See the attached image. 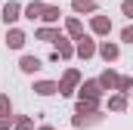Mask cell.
I'll return each mask as SVG.
<instances>
[{
	"label": "cell",
	"mask_w": 133,
	"mask_h": 130,
	"mask_svg": "<svg viewBox=\"0 0 133 130\" xmlns=\"http://www.w3.org/2000/svg\"><path fill=\"white\" fill-rule=\"evenodd\" d=\"M77 56H84V59L93 56V40H90V37H81V43H77Z\"/></svg>",
	"instance_id": "5b68a950"
},
{
	"label": "cell",
	"mask_w": 133,
	"mask_h": 130,
	"mask_svg": "<svg viewBox=\"0 0 133 130\" xmlns=\"http://www.w3.org/2000/svg\"><path fill=\"white\" fill-rule=\"evenodd\" d=\"M9 127V118H0V130H6Z\"/></svg>",
	"instance_id": "44dd1931"
},
{
	"label": "cell",
	"mask_w": 133,
	"mask_h": 130,
	"mask_svg": "<svg viewBox=\"0 0 133 130\" xmlns=\"http://www.w3.org/2000/svg\"><path fill=\"white\" fill-rule=\"evenodd\" d=\"M68 31L74 34V37H81V22H74V19H71V22H68Z\"/></svg>",
	"instance_id": "9a60e30c"
},
{
	"label": "cell",
	"mask_w": 133,
	"mask_h": 130,
	"mask_svg": "<svg viewBox=\"0 0 133 130\" xmlns=\"http://www.w3.org/2000/svg\"><path fill=\"white\" fill-rule=\"evenodd\" d=\"M37 68H40V59L37 56H25L22 59V71H37Z\"/></svg>",
	"instance_id": "ba28073f"
},
{
	"label": "cell",
	"mask_w": 133,
	"mask_h": 130,
	"mask_svg": "<svg viewBox=\"0 0 133 130\" xmlns=\"http://www.w3.org/2000/svg\"><path fill=\"white\" fill-rule=\"evenodd\" d=\"M124 40H127V43H133V28H124Z\"/></svg>",
	"instance_id": "ffe728a7"
},
{
	"label": "cell",
	"mask_w": 133,
	"mask_h": 130,
	"mask_svg": "<svg viewBox=\"0 0 133 130\" xmlns=\"http://www.w3.org/2000/svg\"><path fill=\"white\" fill-rule=\"evenodd\" d=\"M118 87L121 90H130V77H118Z\"/></svg>",
	"instance_id": "d6986e66"
},
{
	"label": "cell",
	"mask_w": 133,
	"mask_h": 130,
	"mask_svg": "<svg viewBox=\"0 0 133 130\" xmlns=\"http://www.w3.org/2000/svg\"><path fill=\"white\" fill-rule=\"evenodd\" d=\"M6 43H9L12 50H19V47L25 43V34H22V31H16V28H12V31L6 34Z\"/></svg>",
	"instance_id": "3957f363"
},
{
	"label": "cell",
	"mask_w": 133,
	"mask_h": 130,
	"mask_svg": "<svg viewBox=\"0 0 133 130\" xmlns=\"http://www.w3.org/2000/svg\"><path fill=\"white\" fill-rule=\"evenodd\" d=\"M84 93H87V102H96V96H99V84H96V81L84 84Z\"/></svg>",
	"instance_id": "52a82bcc"
},
{
	"label": "cell",
	"mask_w": 133,
	"mask_h": 130,
	"mask_svg": "<svg viewBox=\"0 0 133 130\" xmlns=\"http://www.w3.org/2000/svg\"><path fill=\"white\" fill-rule=\"evenodd\" d=\"M34 90H37L40 96H50V93L59 90V84H53V81H40V84H34Z\"/></svg>",
	"instance_id": "7a4b0ae2"
},
{
	"label": "cell",
	"mask_w": 133,
	"mask_h": 130,
	"mask_svg": "<svg viewBox=\"0 0 133 130\" xmlns=\"http://www.w3.org/2000/svg\"><path fill=\"white\" fill-rule=\"evenodd\" d=\"M111 108H118V112H121V108H124V96H115V99H111Z\"/></svg>",
	"instance_id": "e0dca14e"
},
{
	"label": "cell",
	"mask_w": 133,
	"mask_h": 130,
	"mask_svg": "<svg viewBox=\"0 0 133 130\" xmlns=\"http://www.w3.org/2000/svg\"><path fill=\"white\" fill-rule=\"evenodd\" d=\"M43 19H46V22H56V19H59V9H56V6H43Z\"/></svg>",
	"instance_id": "7c38bea8"
},
{
	"label": "cell",
	"mask_w": 133,
	"mask_h": 130,
	"mask_svg": "<svg viewBox=\"0 0 133 130\" xmlns=\"http://www.w3.org/2000/svg\"><path fill=\"white\" fill-rule=\"evenodd\" d=\"M93 31H96V34L111 31V22H108V19H102V16H96V19H93Z\"/></svg>",
	"instance_id": "8992f818"
},
{
	"label": "cell",
	"mask_w": 133,
	"mask_h": 130,
	"mask_svg": "<svg viewBox=\"0 0 133 130\" xmlns=\"http://www.w3.org/2000/svg\"><path fill=\"white\" fill-rule=\"evenodd\" d=\"M102 59H105V62H108V59H118V47H115V43H102Z\"/></svg>",
	"instance_id": "9c48e42d"
},
{
	"label": "cell",
	"mask_w": 133,
	"mask_h": 130,
	"mask_svg": "<svg viewBox=\"0 0 133 130\" xmlns=\"http://www.w3.org/2000/svg\"><path fill=\"white\" fill-rule=\"evenodd\" d=\"M74 84H77V71H68V74H65V81H62V87H59V93H65V96H68Z\"/></svg>",
	"instance_id": "277c9868"
},
{
	"label": "cell",
	"mask_w": 133,
	"mask_h": 130,
	"mask_svg": "<svg viewBox=\"0 0 133 130\" xmlns=\"http://www.w3.org/2000/svg\"><path fill=\"white\" fill-rule=\"evenodd\" d=\"M124 16H130V19H133V0H124Z\"/></svg>",
	"instance_id": "ac0fdd59"
},
{
	"label": "cell",
	"mask_w": 133,
	"mask_h": 130,
	"mask_svg": "<svg viewBox=\"0 0 133 130\" xmlns=\"http://www.w3.org/2000/svg\"><path fill=\"white\" fill-rule=\"evenodd\" d=\"M25 12H28V19H34V16H40V12H43V3H31V6H28Z\"/></svg>",
	"instance_id": "5bb4252c"
},
{
	"label": "cell",
	"mask_w": 133,
	"mask_h": 130,
	"mask_svg": "<svg viewBox=\"0 0 133 130\" xmlns=\"http://www.w3.org/2000/svg\"><path fill=\"white\" fill-rule=\"evenodd\" d=\"M6 112H9V99L0 96V115H6Z\"/></svg>",
	"instance_id": "2e32d148"
},
{
	"label": "cell",
	"mask_w": 133,
	"mask_h": 130,
	"mask_svg": "<svg viewBox=\"0 0 133 130\" xmlns=\"http://www.w3.org/2000/svg\"><path fill=\"white\" fill-rule=\"evenodd\" d=\"M111 84H118V74H115V71H105L99 77V87H111Z\"/></svg>",
	"instance_id": "30bf717a"
},
{
	"label": "cell",
	"mask_w": 133,
	"mask_h": 130,
	"mask_svg": "<svg viewBox=\"0 0 133 130\" xmlns=\"http://www.w3.org/2000/svg\"><path fill=\"white\" fill-rule=\"evenodd\" d=\"M37 37H40V40H59V34L50 31V28H40V31H37Z\"/></svg>",
	"instance_id": "4fadbf2b"
},
{
	"label": "cell",
	"mask_w": 133,
	"mask_h": 130,
	"mask_svg": "<svg viewBox=\"0 0 133 130\" xmlns=\"http://www.w3.org/2000/svg\"><path fill=\"white\" fill-rule=\"evenodd\" d=\"M19 19V3H6L3 6V22L9 25V22H16Z\"/></svg>",
	"instance_id": "6da1fadb"
},
{
	"label": "cell",
	"mask_w": 133,
	"mask_h": 130,
	"mask_svg": "<svg viewBox=\"0 0 133 130\" xmlns=\"http://www.w3.org/2000/svg\"><path fill=\"white\" fill-rule=\"evenodd\" d=\"M74 9L77 12H93V0H74Z\"/></svg>",
	"instance_id": "8fae6325"
},
{
	"label": "cell",
	"mask_w": 133,
	"mask_h": 130,
	"mask_svg": "<svg viewBox=\"0 0 133 130\" xmlns=\"http://www.w3.org/2000/svg\"><path fill=\"white\" fill-rule=\"evenodd\" d=\"M43 130H50V127H43Z\"/></svg>",
	"instance_id": "7402d4cb"
}]
</instances>
